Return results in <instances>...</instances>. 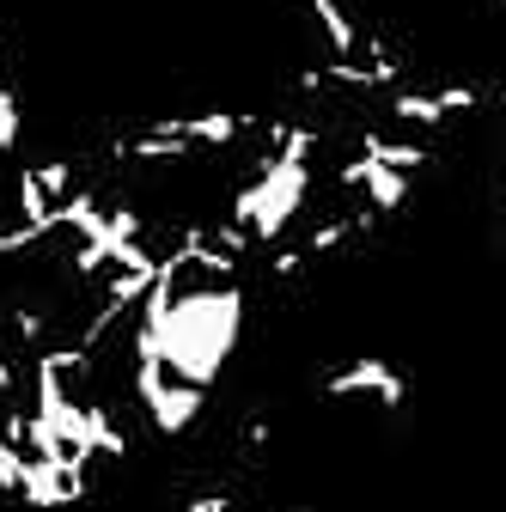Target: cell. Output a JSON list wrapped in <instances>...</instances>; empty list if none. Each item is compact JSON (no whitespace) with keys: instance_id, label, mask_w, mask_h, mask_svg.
<instances>
[{"instance_id":"6da1fadb","label":"cell","mask_w":506,"mask_h":512,"mask_svg":"<svg viewBox=\"0 0 506 512\" xmlns=\"http://www.w3.org/2000/svg\"><path fill=\"white\" fill-rule=\"evenodd\" d=\"M311 196V159H287V153H263L257 177L232 196V226L250 232V244H275L293 214Z\"/></svg>"},{"instance_id":"7a4b0ae2","label":"cell","mask_w":506,"mask_h":512,"mask_svg":"<svg viewBox=\"0 0 506 512\" xmlns=\"http://www.w3.org/2000/svg\"><path fill=\"white\" fill-rule=\"evenodd\" d=\"M135 397H141V409H147V421H153L159 433H189V427H196V415L208 409V391H202V384L165 378L159 360H135Z\"/></svg>"},{"instance_id":"3957f363","label":"cell","mask_w":506,"mask_h":512,"mask_svg":"<svg viewBox=\"0 0 506 512\" xmlns=\"http://www.w3.org/2000/svg\"><path fill=\"white\" fill-rule=\"evenodd\" d=\"M324 397H372L378 409H403L409 403V378L391 366V360H348L324 378Z\"/></svg>"},{"instance_id":"277c9868","label":"cell","mask_w":506,"mask_h":512,"mask_svg":"<svg viewBox=\"0 0 506 512\" xmlns=\"http://www.w3.org/2000/svg\"><path fill=\"white\" fill-rule=\"evenodd\" d=\"M336 183H342V189H360L366 208H372L378 220L397 214V208L409 202V177H403V171H391V165H378V159H366V153H354V159L336 171Z\"/></svg>"},{"instance_id":"5b68a950","label":"cell","mask_w":506,"mask_h":512,"mask_svg":"<svg viewBox=\"0 0 506 512\" xmlns=\"http://www.w3.org/2000/svg\"><path fill=\"white\" fill-rule=\"evenodd\" d=\"M171 135H183L189 147H232L238 135L257 128V116H238V110H202V116H165Z\"/></svg>"},{"instance_id":"8992f818","label":"cell","mask_w":506,"mask_h":512,"mask_svg":"<svg viewBox=\"0 0 506 512\" xmlns=\"http://www.w3.org/2000/svg\"><path fill=\"white\" fill-rule=\"evenodd\" d=\"M305 13L318 19V31H324V43H330V55H336V61L360 55V25L348 19L342 0H305Z\"/></svg>"},{"instance_id":"52a82bcc","label":"cell","mask_w":506,"mask_h":512,"mask_svg":"<svg viewBox=\"0 0 506 512\" xmlns=\"http://www.w3.org/2000/svg\"><path fill=\"white\" fill-rule=\"evenodd\" d=\"M360 153L378 159V165H391V171H403V177H415L427 165V147L421 141H391V135H378V128H366V135H360Z\"/></svg>"},{"instance_id":"ba28073f","label":"cell","mask_w":506,"mask_h":512,"mask_svg":"<svg viewBox=\"0 0 506 512\" xmlns=\"http://www.w3.org/2000/svg\"><path fill=\"white\" fill-rule=\"evenodd\" d=\"M391 116L397 122H415V128H446V104H439V92H391Z\"/></svg>"},{"instance_id":"9c48e42d","label":"cell","mask_w":506,"mask_h":512,"mask_svg":"<svg viewBox=\"0 0 506 512\" xmlns=\"http://www.w3.org/2000/svg\"><path fill=\"white\" fill-rule=\"evenodd\" d=\"M31 171H37V183H43V196H49V202H68L74 189H80L68 159H43V165H31Z\"/></svg>"},{"instance_id":"30bf717a","label":"cell","mask_w":506,"mask_h":512,"mask_svg":"<svg viewBox=\"0 0 506 512\" xmlns=\"http://www.w3.org/2000/svg\"><path fill=\"white\" fill-rule=\"evenodd\" d=\"M19 135H25V122H19V92L0 86V153H19Z\"/></svg>"},{"instance_id":"8fae6325","label":"cell","mask_w":506,"mask_h":512,"mask_svg":"<svg viewBox=\"0 0 506 512\" xmlns=\"http://www.w3.org/2000/svg\"><path fill=\"white\" fill-rule=\"evenodd\" d=\"M19 470H25V452H19V445L7 439V433H0V488H19Z\"/></svg>"},{"instance_id":"7c38bea8","label":"cell","mask_w":506,"mask_h":512,"mask_svg":"<svg viewBox=\"0 0 506 512\" xmlns=\"http://www.w3.org/2000/svg\"><path fill=\"white\" fill-rule=\"evenodd\" d=\"M37 244H43V232H31V226L0 232V263H7V256H25V250H37Z\"/></svg>"},{"instance_id":"4fadbf2b","label":"cell","mask_w":506,"mask_h":512,"mask_svg":"<svg viewBox=\"0 0 506 512\" xmlns=\"http://www.w3.org/2000/svg\"><path fill=\"white\" fill-rule=\"evenodd\" d=\"M13 330H19V342H25V348H43V311L19 305V311H13Z\"/></svg>"},{"instance_id":"5bb4252c","label":"cell","mask_w":506,"mask_h":512,"mask_svg":"<svg viewBox=\"0 0 506 512\" xmlns=\"http://www.w3.org/2000/svg\"><path fill=\"white\" fill-rule=\"evenodd\" d=\"M238 439H244V445H250V452H263V445H269V439H275V421H269V415H250V421H244V427H238Z\"/></svg>"},{"instance_id":"9a60e30c","label":"cell","mask_w":506,"mask_h":512,"mask_svg":"<svg viewBox=\"0 0 506 512\" xmlns=\"http://www.w3.org/2000/svg\"><path fill=\"white\" fill-rule=\"evenodd\" d=\"M269 275H275V281H293V275H305V250H299V244H293V250H275Z\"/></svg>"},{"instance_id":"2e32d148","label":"cell","mask_w":506,"mask_h":512,"mask_svg":"<svg viewBox=\"0 0 506 512\" xmlns=\"http://www.w3.org/2000/svg\"><path fill=\"white\" fill-rule=\"evenodd\" d=\"M183 512H232V494H202V500H189Z\"/></svg>"},{"instance_id":"e0dca14e","label":"cell","mask_w":506,"mask_h":512,"mask_svg":"<svg viewBox=\"0 0 506 512\" xmlns=\"http://www.w3.org/2000/svg\"><path fill=\"white\" fill-rule=\"evenodd\" d=\"M13 391H19V378H13V360L0 354V397H13Z\"/></svg>"}]
</instances>
